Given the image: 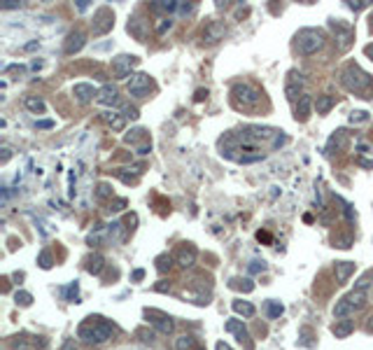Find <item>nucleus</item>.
<instances>
[{"label": "nucleus", "instance_id": "12", "mask_svg": "<svg viewBox=\"0 0 373 350\" xmlns=\"http://www.w3.org/2000/svg\"><path fill=\"white\" fill-rule=\"evenodd\" d=\"M84 45H86V33L84 30H72V33H68V37H66L63 52H66L68 56H72V54H77Z\"/></svg>", "mask_w": 373, "mask_h": 350}, {"label": "nucleus", "instance_id": "28", "mask_svg": "<svg viewBox=\"0 0 373 350\" xmlns=\"http://www.w3.org/2000/svg\"><path fill=\"white\" fill-rule=\"evenodd\" d=\"M24 105L30 110V112H35V115H42L44 112V101L42 98H37V96H26Z\"/></svg>", "mask_w": 373, "mask_h": 350}, {"label": "nucleus", "instance_id": "9", "mask_svg": "<svg viewBox=\"0 0 373 350\" xmlns=\"http://www.w3.org/2000/svg\"><path fill=\"white\" fill-rule=\"evenodd\" d=\"M303 84H306L303 75L292 70V73H289V79H287V86H285V94H287L289 101H299V98L303 96Z\"/></svg>", "mask_w": 373, "mask_h": 350}, {"label": "nucleus", "instance_id": "16", "mask_svg": "<svg viewBox=\"0 0 373 350\" xmlns=\"http://www.w3.org/2000/svg\"><path fill=\"white\" fill-rule=\"evenodd\" d=\"M226 35V28H224L222 21H210V24L203 28V42H219Z\"/></svg>", "mask_w": 373, "mask_h": 350}, {"label": "nucleus", "instance_id": "60", "mask_svg": "<svg viewBox=\"0 0 373 350\" xmlns=\"http://www.w3.org/2000/svg\"><path fill=\"white\" fill-rule=\"evenodd\" d=\"M371 30H373V17H371Z\"/></svg>", "mask_w": 373, "mask_h": 350}, {"label": "nucleus", "instance_id": "11", "mask_svg": "<svg viewBox=\"0 0 373 350\" xmlns=\"http://www.w3.org/2000/svg\"><path fill=\"white\" fill-rule=\"evenodd\" d=\"M331 28H334V35H336V42L341 49H348L350 42L355 40V30L345 26L343 21H331Z\"/></svg>", "mask_w": 373, "mask_h": 350}, {"label": "nucleus", "instance_id": "59", "mask_svg": "<svg viewBox=\"0 0 373 350\" xmlns=\"http://www.w3.org/2000/svg\"><path fill=\"white\" fill-rule=\"evenodd\" d=\"M368 329H371V332H373V315H371V318H368Z\"/></svg>", "mask_w": 373, "mask_h": 350}, {"label": "nucleus", "instance_id": "37", "mask_svg": "<svg viewBox=\"0 0 373 350\" xmlns=\"http://www.w3.org/2000/svg\"><path fill=\"white\" fill-rule=\"evenodd\" d=\"M14 301L19 303V306H30V303H33V294H28V292H17V294H14Z\"/></svg>", "mask_w": 373, "mask_h": 350}, {"label": "nucleus", "instance_id": "40", "mask_svg": "<svg viewBox=\"0 0 373 350\" xmlns=\"http://www.w3.org/2000/svg\"><path fill=\"white\" fill-rule=\"evenodd\" d=\"M194 10H196V5H194V3H180V5H177V12H180L182 17H189V14H194Z\"/></svg>", "mask_w": 373, "mask_h": 350}, {"label": "nucleus", "instance_id": "17", "mask_svg": "<svg viewBox=\"0 0 373 350\" xmlns=\"http://www.w3.org/2000/svg\"><path fill=\"white\" fill-rule=\"evenodd\" d=\"M313 108H315L313 98L308 96V94H303V96L296 101V119H299V121H306L308 117H310V112H313Z\"/></svg>", "mask_w": 373, "mask_h": 350}, {"label": "nucleus", "instance_id": "1", "mask_svg": "<svg viewBox=\"0 0 373 350\" xmlns=\"http://www.w3.org/2000/svg\"><path fill=\"white\" fill-rule=\"evenodd\" d=\"M112 336H115V325L108 322L105 318H101V315L86 318L77 329V338L86 345H103L108 343Z\"/></svg>", "mask_w": 373, "mask_h": 350}, {"label": "nucleus", "instance_id": "6", "mask_svg": "<svg viewBox=\"0 0 373 350\" xmlns=\"http://www.w3.org/2000/svg\"><path fill=\"white\" fill-rule=\"evenodd\" d=\"M112 26H115V14L108 7H101L94 14V35H105L108 30H112Z\"/></svg>", "mask_w": 373, "mask_h": 350}, {"label": "nucleus", "instance_id": "38", "mask_svg": "<svg viewBox=\"0 0 373 350\" xmlns=\"http://www.w3.org/2000/svg\"><path fill=\"white\" fill-rule=\"evenodd\" d=\"M96 196H98V199H108V196H112V187H110L108 182H101V185H98Z\"/></svg>", "mask_w": 373, "mask_h": 350}, {"label": "nucleus", "instance_id": "22", "mask_svg": "<svg viewBox=\"0 0 373 350\" xmlns=\"http://www.w3.org/2000/svg\"><path fill=\"white\" fill-rule=\"evenodd\" d=\"M334 105H336V98L329 96V94H322V96H317V101H315V110H317V115H327Z\"/></svg>", "mask_w": 373, "mask_h": 350}, {"label": "nucleus", "instance_id": "15", "mask_svg": "<svg viewBox=\"0 0 373 350\" xmlns=\"http://www.w3.org/2000/svg\"><path fill=\"white\" fill-rule=\"evenodd\" d=\"M101 105H108V108H115V105H119V89H117L115 84H105L101 91H98V98H96Z\"/></svg>", "mask_w": 373, "mask_h": 350}, {"label": "nucleus", "instance_id": "30", "mask_svg": "<svg viewBox=\"0 0 373 350\" xmlns=\"http://www.w3.org/2000/svg\"><path fill=\"white\" fill-rule=\"evenodd\" d=\"M266 313H268V318H271V320H275V318H280V315L285 313V306L280 301H266Z\"/></svg>", "mask_w": 373, "mask_h": 350}, {"label": "nucleus", "instance_id": "10", "mask_svg": "<svg viewBox=\"0 0 373 350\" xmlns=\"http://www.w3.org/2000/svg\"><path fill=\"white\" fill-rule=\"evenodd\" d=\"M196 257H199L196 248L189 245V243H184V245H180L177 252H175V264L180 266V269H189V266L196 264Z\"/></svg>", "mask_w": 373, "mask_h": 350}, {"label": "nucleus", "instance_id": "56", "mask_svg": "<svg viewBox=\"0 0 373 350\" xmlns=\"http://www.w3.org/2000/svg\"><path fill=\"white\" fill-rule=\"evenodd\" d=\"M150 150H152L150 145H140L138 147V154H150Z\"/></svg>", "mask_w": 373, "mask_h": 350}, {"label": "nucleus", "instance_id": "23", "mask_svg": "<svg viewBox=\"0 0 373 350\" xmlns=\"http://www.w3.org/2000/svg\"><path fill=\"white\" fill-rule=\"evenodd\" d=\"M352 329H355V322L348 320V318H345V320H336V325L331 327V332L336 334V338H345Z\"/></svg>", "mask_w": 373, "mask_h": 350}, {"label": "nucleus", "instance_id": "2", "mask_svg": "<svg viewBox=\"0 0 373 350\" xmlns=\"http://www.w3.org/2000/svg\"><path fill=\"white\" fill-rule=\"evenodd\" d=\"M324 42H327V35H324V30H319V28H303L296 33V49L303 56L317 54L319 49L324 47Z\"/></svg>", "mask_w": 373, "mask_h": 350}, {"label": "nucleus", "instance_id": "4", "mask_svg": "<svg viewBox=\"0 0 373 350\" xmlns=\"http://www.w3.org/2000/svg\"><path fill=\"white\" fill-rule=\"evenodd\" d=\"M234 98L243 108H254L261 103V91L247 82H238V84H234Z\"/></svg>", "mask_w": 373, "mask_h": 350}, {"label": "nucleus", "instance_id": "19", "mask_svg": "<svg viewBox=\"0 0 373 350\" xmlns=\"http://www.w3.org/2000/svg\"><path fill=\"white\" fill-rule=\"evenodd\" d=\"M103 121H105L110 128H115V131H121V128L126 126V117L121 115V112H115V110L103 112Z\"/></svg>", "mask_w": 373, "mask_h": 350}, {"label": "nucleus", "instance_id": "32", "mask_svg": "<svg viewBox=\"0 0 373 350\" xmlns=\"http://www.w3.org/2000/svg\"><path fill=\"white\" fill-rule=\"evenodd\" d=\"M334 145H336V150H343V147H345V131H336V136H331L329 152L334 150Z\"/></svg>", "mask_w": 373, "mask_h": 350}, {"label": "nucleus", "instance_id": "14", "mask_svg": "<svg viewBox=\"0 0 373 350\" xmlns=\"http://www.w3.org/2000/svg\"><path fill=\"white\" fill-rule=\"evenodd\" d=\"M147 318H150L152 327H154L159 334H173L175 322L170 320L168 315H161V313H154V311H150V313H147Z\"/></svg>", "mask_w": 373, "mask_h": 350}, {"label": "nucleus", "instance_id": "44", "mask_svg": "<svg viewBox=\"0 0 373 350\" xmlns=\"http://www.w3.org/2000/svg\"><path fill=\"white\" fill-rule=\"evenodd\" d=\"M124 208H126V199H117V201H112V203H110L108 210L110 212H119V210H124Z\"/></svg>", "mask_w": 373, "mask_h": 350}, {"label": "nucleus", "instance_id": "26", "mask_svg": "<svg viewBox=\"0 0 373 350\" xmlns=\"http://www.w3.org/2000/svg\"><path fill=\"white\" fill-rule=\"evenodd\" d=\"M145 28H147V24H145L140 17H133L131 21H128V33H133L138 40H145Z\"/></svg>", "mask_w": 373, "mask_h": 350}, {"label": "nucleus", "instance_id": "27", "mask_svg": "<svg viewBox=\"0 0 373 350\" xmlns=\"http://www.w3.org/2000/svg\"><path fill=\"white\" fill-rule=\"evenodd\" d=\"M348 301L355 306V311H359V308H364L366 306V301H368V294L366 292H361V290H352L348 294Z\"/></svg>", "mask_w": 373, "mask_h": 350}, {"label": "nucleus", "instance_id": "49", "mask_svg": "<svg viewBox=\"0 0 373 350\" xmlns=\"http://www.w3.org/2000/svg\"><path fill=\"white\" fill-rule=\"evenodd\" d=\"M3 10H19V7H21V3H17V0H5V3H3Z\"/></svg>", "mask_w": 373, "mask_h": 350}, {"label": "nucleus", "instance_id": "18", "mask_svg": "<svg viewBox=\"0 0 373 350\" xmlns=\"http://www.w3.org/2000/svg\"><path fill=\"white\" fill-rule=\"evenodd\" d=\"M334 273H336L338 283H348V278L355 273V261H336L334 264Z\"/></svg>", "mask_w": 373, "mask_h": 350}, {"label": "nucleus", "instance_id": "25", "mask_svg": "<svg viewBox=\"0 0 373 350\" xmlns=\"http://www.w3.org/2000/svg\"><path fill=\"white\" fill-rule=\"evenodd\" d=\"M177 5H180V3H175V0H159V3H152L150 10H152V12L173 14V12H177Z\"/></svg>", "mask_w": 373, "mask_h": 350}, {"label": "nucleus", "instance_id": "7", "mask_svg": "<svg viewBox=\"0 0 373 350\" xmlns=\"http://www.w3.org/2000/svg\"><path fill=\"white\" fill-rule=\"evenodd\" d=\"M138 63V56H128V54H121V56H117L115 61H112V70H115V75L117 77H131V70H133V66Z\"/></svg>", "mask_w": 373, "mask_h": 350}, {"label": "nucleus", "instance_id": "47", "mask_svg": "<svg viewBox=\"0 0 373 350\" xmlns=\"http://www.w3.org/2000/svg\"><path fill=\"white\" fill-rule=\"evenodd\" d=\"M40 266H42V269H49V266H52V254L49 252L40 254Z\"/></svg>", "mask_w": 373, "mask_h": 350}, {"label": "nucleus", "instance_id": "54", "mask_svg": "<svg viewBox=\"0 0 373 350\" xmlns=\"http://www.w3.org/2000/svg\"><path fill=\"white\" fill-rule=\"evenodd\" d=\"M203 98H208V91L199 89V91H196V101H203Z\"/></svg>", "mask_w": 373, "mask_h": 350}, {"label": "nucleus", "instance_id": "52", "mask_svg": "<svg viewBox=\"0 0 373 350\" xmlns=\"http://www.w3.org/2000/svg\"><path fill=\"white\" fill-rule=\"evenodd\" d=\"M215 350H234L229 343H224V341H217V345H215Z\"/></svg>", "mask_w": 373, "mask_h": 350}, {"label": "nucleus", "instance_id": "50", "mask_svg": "<svg viewBox=\"0 0 373 350\" xmlns=\"http://www.w3.org/2000/svg\"><path fill=\"white\" fill-rule=\"evenodd\" d=\"M12 348L14 350H30V345L26 343L24 338H19V341H12Z\"/></svg>", "mask_w": 373, "mask_h": 350}, {"label": "nucleus", "instance_id": "41", "mask_svg": "<svg viewBox=\"0 0 373 350\" xmlns=\"http://www.w3.org/2000/svg\"><path fill=\"white\" fill-rule=\"evenodd\" d=\"M334 245L336 248H350L352 245V236H338V238H334Z\"/></svg>", "mask_w": 373, "mask_h": 350}, {"label": "nucleus", "instance_id": "46", "mask_svg": "<svg viewBox=\"0 0 373 350\" xmlns=\"http://www.w3.org/2000/svg\"><path fill=\"white\" fill-rule=\"evenodd\" d=\"M250 271L252 273H259V271H266V261H252V264H250Z\"/></svg>", "mask_w": 373, "mask_h": 350}, {"label": "nucleus", "instance_id": "34", "mask_svg": "<svg viewBox=\"0 0 373 350\" xmlns=\"http://www.w3.org/2000/svg\"><path fill=\"white\" fill-rule=\"evenodd\" d=\"M364 121H368L366 110H352L350 112V124H364Z\"/></svg>", "mask_w": 373, "mask_h": 350}, {"label": "nucleus", "instance_id": "24", "mask_svg": "<svg viewBox=\"0 0 373 350\" xmlns=\"http://www.w3.org/2000/svg\"><path fill=\"white\" fill-rule=\"evenodd\" d=\"M231 308H234L238 315H243V318H252V315L257 313V308H254L250 301H243V299H236V301L231 303Z\"/></svg>", "mask_w": 373, "mask_h": 350}, {"label": "nucleus", "instance_id": "20", "mask_svg": "<svg viewBox=\"0 0 373 350\" xmlns=\"http://www.w3.org/2000/svg\"><path fill=\"white\" fill-rule=\"evenodd\" d=\"M352 313H355V306L348 301V296L338 299L336 306H334V318H338V320H345V318H350Z\"/></svg>", "mask_w": 373, "mask_h": 350}, {"label": "nucleus", "instance_id": "33", "mask_svg": "<svg viewBox=\"0 0 373 350\" xmlns=\"http://www.w3.org/2000/svg\"><path fill=\"white\" fill-rule=\"evenodd\" d=\"M173 266V257L170 254H161V257H157V271L159 273H166Z\"/></svg>", "mask_w": 373, "mask_h": 350}, {"label": "nucleus", "instance_id": "48", "mask_svg": "<svg viewBox=\"0 0 373 350\" xmlns=\"http://www.w3.org/2000/svg\"><path fill=\"white\" fill-rule=\"evenodd\" d=\"M3 154H0V163H3V166H5L7 161H10V157H12V150H10V147H3Z\"/></svg>", "mask_w": 373, "mask_h": 350}, {"label": "nucleus", "instance_id": "53", "mask_svg": "<svg viewBox=\"0 0 373 350\" xmlns=\"http://www.w3.org/2000/svg\"><path fill=\"white\" fill-rule=\"evenodd\" d=\"M143 278H145L143 269H135V271H133V280H143Z\"/></svg>", "mask_w": 373, "mask_h": 350}, {"label": "nucleus", "instance_id": "5", "mask_svg": "<svg viewBox=\"0 0 373 350\" xmlns=\"http://www.w3.org/2000/svg\"><path fill=\"white\" fill-rule=\"evenodd\" d=\"M152 89V77L145 73H133L128 77V94L133 98H145Z\"/></svg>", "mask_w": 373, "mask_h": 350}, {"label": "nucleus", "instance_id": "45", "mask_svg": "<svg viewBox=\"0 0 373 350\" xmlns=\"http://www.w3.org/2000/svg\"><path fill=\"white\" fill-rule=\"evenodd\" d=\"M366 5H368V0H350V3H348V7H350V10H355V12H357V10H364Z\"/></svg>", "mask_w": 373, "mask_h": 350}, {"label": "nucleus", "instance_id": "39", "mask_svg": "<svg viewBox=\"0 0 373 350\" xmlns=\"http://www.w3.org/2000/svg\"><path fill=\"white\" fill-rule=\"evenodd\" d=\"M283 145H287V136H285L283 131H277V136L271 140V147H273V150H280Z\"/></svg>", "mask_w": 373, "mask_h": 350}, {"label": "nucleus", "instance_id": "43", "mask_svg": "<svg viewBox=\"0 0 373 350\" xmlns=\"http://www.w3.org/2000/svg\"><path fill=\"white\" fill-rule=\"evenodd\" d=\"M368 287H371V273H368V276H364L359 280V283H355V290H361V292H366Z\"/></svg>", "mask_w": 373, "mask_h": 350}, {"label": "nucleus", "instance_id": "13", "mask_svg": "<svg viewBox=\"0 0 373 350\" xmlns=\"http://www.w3.org/2000/svg\"><path fill=\"white\" fill-rule=\"evenodd\" d=\"M98 91H101V89H96V86L89 84V82H77V84L72 86V94H75V98H77L82 105L91 103V101H94V96L98 98Z\"/></svg>", "mask_w": 373, "mask_h": 350}, {"label": "nucleus", "instance_id": "31", "mask_svg": "<svg viewBox=\"0 0 373 350\" xmlns=\"http://www.w3.org/2000/svg\"><path fill=\"white\" fill-rule=\"evenodd\" d=\"M194 345H196V338H194V336H186V334L175 341V350H194Z\"/></svg>", "mask_w": 373, "mask_h": 350}, {"label": "nucleus", "instance_id": "61", "mask_svg": "<svg viewBox=\"0 0 373 350\" xmlns=\"http://www.w3.org/2000/svg\"><path fill=\"white\" fill-rule=\"evenodd\" d=\"M194 350H205V348H194Z\"/></svg>", "mask_w": 373, "mask_h": 350}, {"label": "nucleus", "instance_id": "57", "mask_svg": "<svg viewBox=\"0 0 373 350\" xmlns=\"http://www.w3.org/2000/svg\"><path fill=\"white\" fill-rule=\"evenodd\" d=\"M364 52H366V56H371V61H373V42L366 45V47H364Z\"/></svg>", "mask_w": 373, "mask_h": 350}, {"label": "nucleus", "instance_id": "51", "mask_svg": "<svg viewBox=\"0 0 373 350\" xmlns=\"http://www.w3.org/2000/svg\"><path fill=\"white\" fill-rule=\"evenodd\" d=\"M154 290H159V292H168V290H170V283H166V280H159V285L154 287Z\"/></svg>", "mask_w": 373, "mask_h": 350}, {"label": "nucleus", "instance_id": "55", "mask_svg": "<svg viewBox=\"0 0 373 350\" xmlns=\"http://www.w3.org/2000/svg\"><path fill=\"white\" fill-rule=\"evenodd\" d=\"M37 126L40 128H52L54 126V121H37Z\"/></svg>", "mask_w": 373, "mask_h": 350}, {"label": "nucleus", "instance_id": "29", "mask_svg": "<svg viewBox=\"0 0 373 350\" xmlns=\"http://www.w3.org/2000/svg\"><path fill=\"white\" fill-rule=\"evenodd\" d=\"M231 287H234V290H241V292H245V294H250V292L254 290V283L252 280H250V278H234V280H231Z\"/></svg>", "mask_w": 373, "mask_h": 350}, {"label": "nucleus", "instance_id": "8", "mask_svg": "<svg viewBox=\"0 0 373 350\" xmlns=\"http://www.w3.org/2000/svg\"><path fill=\"white\" fill-rule=\"evenodd\" d=\"M224 329H226L229 334H236L245 350H254V343H252V338H250V332H247L245 325H243V320H229Z\"/></svg>", "mask_w": 373, "mask_h": 350}, {"label": "nucleus", "instance_id": "35", "mask_svg": "<svg viewBox=\"0 0 373 350\" xmlns=\"http://www.w3.org/2000/svg\"><path fill=\"white\" fill-rule=\"evenodd\" d=\"M143 136H145L143 128H133V131H128L126 136H124V143H128V145H135V143H138Z\"/></svg>", "mask_w": 373, "mask_h": 350}, {"label": "nucleus", "instance_id": "42", "mask_svg": "<svg viewBox=\"0 0 373 350\" xmlns=\"http://www.w3.org/2000/svg\"><path fill=\"white\" fill-rule=\"evenodd\" d=\"M124 117H126V119H138L140 110L135 108V105H124Z\"/></svg>", "mask_w": 373, "mask_h": 350}, {"label": "nucleus", "instance_id": "21", "mask_svg": "<svg viewBox=\"0 0 373 350\" xmlns=\"http://www.w3.org/2000/svg\"><path fill=\"white\" fill-rule=\"evenodd\" d=\"M84 269L91 273V276H98V273L105 269V259H103V254H89L86 257V264H84Z\"/></svg>", "mask_w": 373, "mask_h": 350}, {"label": "nucleus", "instance_id": "58", "mask_svg": "<svg viewBox=\"0 0 373 350\" xmlns=\"http://www.w3.org/2000/svg\"><path fill=\"white\" fill-rule=\"evenodd\" d=\"M77 7H79V10H86V7H89V0H79Z\"/></svg>", "mask_w": 373, "mask_h": 350}, {"label": "nucleus", "instance_id": "36", "mask_svg": "<svg viewBox=\"0 0 373 350\" xmlns=\"http://www.w3.org/2000/svg\"><path fill=\"white\" fill-rule=\"evenodd\" d=\"M173 28V19L170 17H166V19H159V24L154 26V30H157V35H163L166 30H170Z\"/></svg>", "mask_w": 373, "mask_h": 350}, {"label": "nucleus", "instance_id": "3", "mask_svg": "<svg viewBox=\"0 0 373 350\" xmlns=\"http://www.w3.org/2000/svg\"><path fill=\"white\" fill-rule=\"evenodd\" d=\"M341 82H343V86L348 91H352V94H364V91L371 86V77H368L357 63H350V66L343 68Z\"/></svg>", "mask_w": 373, "mask_h": 350}]
</instances>
